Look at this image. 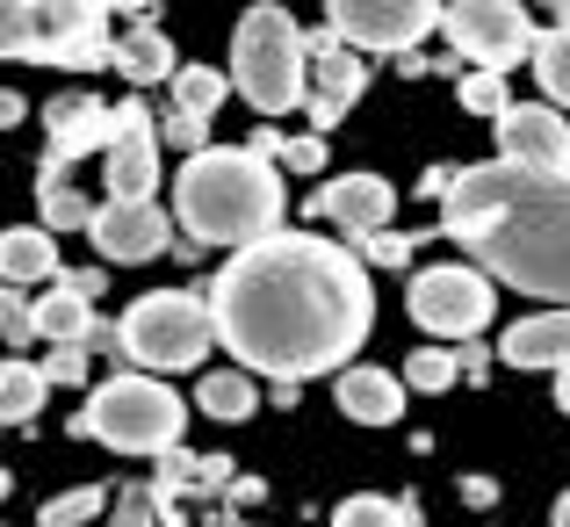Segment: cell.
<instances>
[{
	"label": "cell",
	"instance_id": "cell-1",
	"mask_svg": "<svg viewBox=\"0 0 570 527\" xmlns=\"http://www.w3.org/2000/svg\"><path fill=\"white\" fill-rule=\"evenodd\" d=\"M209 290L217 340L238 354L246 375L311 383V375H347L354 348L376 325L368 267L347 246L318 232H275L261 246L232 253Z\"/></svg>",
	"mask_w": 570,
	"mask_h": 527
},
{
	"label": "cell",
	"instance_id": "cell-2",
	"mask_svg": "<svg viewBox=\"0 0 570 527\" xmlns=\"http://www.w3.org/2000/svg\"><path fill=\"white\" fill-rule=\"evenodd\" d=\"M441 217L484 275L542 296L549 311H570V174H528L505 159L455 167Z\"/></svg>",
	"mask_w": 570,
	"mask_h": 527
},
{
	"label": "cell",
	"instance_id": "cell-3",
	"mask_svg": "<svg viewBox=\"0 0 570 527\" xmlns=\"http://www.w3.org/2000/svg\"><path fill=\"white\" fill-rule=\"evenodd\" d=\"M282 174L275 159H261L253 145H209L203 159H181L174 174V217H181L188 238L203 246H261V238L282 232Z\"/></svg>",
	"mask_w": 570,
	"mask_h": 527
},
{
	"label": "cell",
	"instance_id": "cell-4",
	"mask_svg": "<svg viewBox=\"0 0 570 527\" xmlns=\"http://www.w3.org/2000/svg\"><path fill=\"white\" fill-rule=\"evenodd\" d=\"M232 87L246 95V109L289 116L311 95V37L296 29L289 8H246L232 37Z\"/></svg>",
	"mask_w": 570,
	"mask_h": 527
},
{
	"label": "cell",
	"instance_id": "cell-5",
	"mask_svg": "<svg viewBox=\"0 0 570 527\" xmlns=\"http://www.w3.org/2000/svg\"><path fill=\"white\" fill-rule=\"evenodd\" d=\"M188 427V404L174 398L159 375H109L95 398L72 412V433L101 448H124V456H174Z\"/></svg>",
	"mask_w": 570,
	"mask_h": 527
},
{
	"label": "cell",
	"instance_id": "cell-6",
	"mask_svg": "<svg viewBox=\"0 0 570 527\" xmlns=\"http://www.w3.org/2000/svg\"><path fill=\"white\" fill-rule=\"evenodd\" d=\"M209 348H217V311H209V290H153L116 319V354H130L145 375H174L195 369Z\"/></svg>",
	"mask_w": 570,
	"mask_h": 527
},
{
	"label": "cell",
	"instance_id": "cell-7",
	"mask_svg": "<svg viewBox=\"0 0 570 527\" xmlns=\"http://www.w3.org/2000/svg\"><path fill=\"white\" fill-rule=\"evenodd\" d=\"M101 29H109V8H95V0H0V58H51V66H66Z\"/></svg>",
	"mask_w": 570,
	"mask_h": 527
},
{
	"label": "cell",
	"instance_id": "cell-8",
	"mask_svg": "<svg viewBox=\"0 0 570 527\" xmlns=\"http://www.w3.org/2000/svg\"><path fill=\"white\" fill-rule=\"evenodd\" d=\"M404 311L433 340H476L499 311V290H491L484 267H419L412 290H404Z\"/></svg>",
	"mask_w": 570,
	"mask_h": 527
},
{
	"label": "cell",
	"instance_id": "cell-9",
	"mask_svg": "<svg viewBox=\"0 0 570 527\" xmlns=\"http://www.w3.org/2000/svg\"><path fill=\"white\" fill-rule=\"evenodd\" d=\"M441 29L462 58H476V72H513L520 58L534 66V51H542V37H534L520 0H455Z\"/></svg>",
	"mask_w": 570,
	"mask_h": 527
},
{
	"label": "cell",
	"instance_id": "cell-10",
	"mask_svg": "<svg viewBox=\"0 0 570 527\" xmlns=\"http://www.w3.org/2000/svg\"><path fill=\"white\" fill-rule=\"evenodd\" d=\"M441 22H448V8H433V0H333L325 8V29L347 51H412Z\"/></svg>",
	"mask_w": 570,
	"mask_h": 527
},
{
	"label": "cell",
	"instance_id": "cell-11",
	"mask_svg": "<svg viewBox=\"0 0 570 527\" xmlns=\"http://www.w3.org/2000/svg\"><path fill=\"white\" fill-rule=\"evenodd\" d=\"M499 159L528 174H570V116L549 101H513L499 116Z\"/></svg>",
	"mask_w": 570,
	"mask_h": 527
},
{
	"label": "cell",
	"instance_id": "cell-12",
	"mask_svg": "<svg viewBox=\"0 0 570 527\" xmlns=\"http://www.w3.org/2000/svg\"><path fill=\"white\" fill-rule=\"evenodd\" d=\"M124 130L109 145V203H153L159 188V116L145 101H124Z\"/></svg>",
	"mask_w": 570,
	"mask_h": 527
},
{
	"label": "cell",
	"instance_id": "cell-13",
	"mask_svg": "<svg viewBox=\"0 0 570 527\" xmlns=\"http://www.w3.org/2000/svg\"><path fill=\"white\" fill-rule=\"evenodd\" d=\"M167 209L159 203H101V217H95V253L101 261H116V267H138V261H159L167 253Z\"/></svg>",
	"mask_w": 570,
	"mask_h": 527
},
{
	"label": "cell",
	"instance_id": "cell-14",
	"mask_svg": "<svg viewBox=\"0 0 570 527\" xmlns=\"http://www.w3.org/2000/svg\"><path fill=\"white\" fill-rule=\"evenodd\" d=\"M311 209H318V217H333L340 232H354V238H376V232H390L397 188H390L383 174H340V180H325V188L311 195Z\"/></svg>",
	"mask_w": 570,
	"mask_h": 527
},
{
	"label": "cell",
	"instance_id": "cell-15",
	"mask_svg": "<svg viewBox=\"0 0 570 527\" xmlns=\"http://www.w3.org/2000/svg\"><path fill=\"white\" fill-rule=\"evenodd\" d=\"M354 95H362V51H347L333 29H318L311 37V124L333 130L354 109Z\"/></svg>",
	"mask_w": 570,
	"mask_h": 527
},
{
	"label": "cell",
	"instance_id": "cell-16",
	"mask_svg": "<svg viewBox=\"0 0 570 527\" xmlns=\"http://www.w3.org/2000/svg\"><path fill=\"white\" fill-rule=\"evenodd\" d=\"M43 130H51V159H80V153H109L124 116L95 95H58L51 109H43Z\"/></svg>",
	"mask_w": 570,
	"mask_h": 527
},
{
	"label": "cell",
	"instance_id": "cell-17",
	"mask_svg": "<svg viewBox=\"0 0 570 527\" xmlns=\"http://www.w3.org/2000/svg\"><path fill=\"white\" fill-rule=\"evenodd\" d=\"M333 404L354 419V427H397L404 419V375L354 361L347 375H333Z\"/></svg>",
	"mask_w": 570,
	"mask_h": 527
},
{
	"label": "cell",
	"instance_id": "cell-18",
	"mask_svg": "<svg viewBox=\"0 0 570 527\" xmlns=\"http://www.w3.org/2000/svg\"><path fill=\"white\" fill-rule=\"evenodd\" d=\"M499 361H513V369H570V311H534V319L505 325L499 340Z\"/></svg>",
	"mask_w": 570,
	"mask_h": 527
},
{
	"label": "cell",
	"instance_id": "cell-19",
	"mask_svg": "<svg viewBox=\"0 0 570 527\" xmlns=\"http://www.w3.org/2000/svg\"><path fill=\"white\" fill-rule=\"evenodd\" d=\"M58 275V238L43 224H14L0 232V282L8 290H29V282H51Z\"/></svg>",
	"mask_w": 570,
	"mask_h": 527
},
{
	"label": "cell",
	"instance_id": "cell-20",
	"mask_svg": "<svg viewBox=\"0 0 570 527\" xmlns=\"http://www.w3.org/2000/svg\"><path fill=\"white\" fill-rule=\"evenodd\" d=\"M29 319H37V340H51V348H87V340L101 333V325H95V304H87V296H72L66 282H58V290H43L37 304H29Z\"/></svg>",
	"mask_w": 570,
	"mask_h": 527
},
{
	"label": "cell",
	"instance_id": "cell-21",
	"mask_svg": "<svg viewBox=\"0 0 570 527\" xmlns=\"http://www.w3.org/2000/svg\"><path fill=\"white\" fill-rule=\"evenodd\" d=\"M116 72H124L130 87H153V80H174V43L159 37V29H138V37H124L116 43Z\"/></svg>",
	"mask_w": 570,
	"mask_h": 527
},
{
	"label": "cell",
	"instance_id": "cell-22",
	"mask_svg": "<svg viewBox=\"0 0 570 527\" xmlns=\"http://www.w3.org/2000/svg\"><path fill=\"white\" fill-rule=\"evenodd\" d=\"M195 404H203L209 419H224V427H238V419H253V404H261V390H253L246 369H209L203 390H195Z\"/></svg>",
	"mask_w": 570,
	"mask_h": 527
},
{
	"label": "cell",
	"instance_id": "cell-23",
	"mask_svg": "<svg viewBox=\"0 0 570 527\" xmlns=\"http://www.w3.org/2000/svg\"><path fill=\"white\" fill-rule=\"evenodd\" d=\"M224 95H238V87H232V72H217V66H181L174 72V109L181 116H203L209 124V116L224 109Z\"/></svg>",
	"mask_w": 570,
	"mask_h": 527
},
{
	"label": "cell",
	"instance_id": "cell-24",
	"mask_svg": "<svg viewBox=\"0 0 570 527\" xmlns=\"http://www.w3.org/2000/svg\"><path fill=\"white\" fill-rule=\"evenodd\" d=\"M534 80H542L549 109H570V8L557 14V29H549L542 51H534Z\"/></svg>",
	"mask_w": 570,
	"mask_h": 527
},
{
	"label": "cell",
	"instance_id": "cell-25",
	"mask_svg": "<svg viewBox=\"0 0 570 527\" xmlns=\"http://www.w3.org/2000/svg\"><path fill=\"white\" fill-rule=\"evenodd\" d=\"M43 369L37 361H0V427H14V419H29L43 404Z\"/></svg>",
	"mask_w": 570,
	"mask_h": 527
},
{
	"label": "cell",
	"instance_id": "cell-26",
	"mask_svg": "<svg viewBox=\"0 0 570 527\" xmlns=\"http://www.w3.org/2000/svg\"><path fill=\"white\" fill-rule=\"evenodd\" d=\"M455 375H462L455 348H412V361H404V390H419V398H441Z\"/></svg>",
	"mask_w": 570,
	"mask_h": 527
},
{
	"label": "cell",
	"instance_id": "cell-27",
	"mask_svg": "<svg viewBox=\"0 0 570 527\" xmlns=\"http://www.w3.org/2000/svg\"><path fill=\"white\" fill-rule=\"evenodd\" d=\"M333 527H412V514L397 499H383V491H354V499H340Z\"/></svg>",
	"mask_w": 570,
	"mask_h": 527
},
{
	"label": "cell",
	"instance_id": "cell-28",
	"mask_svg": "<svg viewBox=\"0 0 570 527\" xmlns=\"http://www.w3.org/2000/svg\"><path fill=\"white\" fill-rule=\"evenodd\" d=\"M95 217H101V209L95 203H87V195L80 188H43V232H95Z\"/></svg>",
	"mask_w": 570,
	"mask_h": 527
},
{
	"label": "cell",
	"instance_id": "cell-29",
	"mask_svg": "<svg viewBox=\"0 0 570 527\" xmlns=\"http://www.w3.org/2000/svg\"><path fill=\"white\" fill-rule=\"evenodd\" d=\"M101 514H109V491L80 485V491H66V499L43 506V527H87V520H101Z\"/></svg>",
	"mask_w": 570,
	"mask_h": 527
},
{
	"label": "cell",
	"instance_id": "cell-30",
	"mask_svg": "<svg viewBox=\"0 0 570 527\" xmlns=\"http://www.w3.org/2000/svg\"><path fill=\"white\" fill-rule=\"evenodd\" d=\"M462 109L499 124V116L513 109V101H505V72H470V80H462Z\"/></svg>",
	"mask_w": 570,
	"mask_h": 527
},
{
	"label": "cell",
	"instance_id": "cell-31",
	"mask_svg": "<svg viewBox=\"0 0 570 527\" xmlns=\"http://www.w3.org/2000/svg\"><path fill=\"white\" fill-rule=\"evenodd\" d=\"M159 145H174V153L203 159V153H209V124H203V116H181V109H174L167 124H159Z\"/></svg>",
	"mask_w": 570,
	"mask_h": 527
},
{
	"label": "cell",
	"instance_id": "cell-32",
	"mask_svg": "<svg viewBox=\"0 0 570 527\" xmlns=\"http://www.w3.org/2000/svg\"><path fill=\"white\" fill-rule=\"evenodd\" d=\"M37 340V319H29V304L14 290H0V348H29Z\"/></svg>",
	"mask_w": 570,
	"mask_h": 527
},
{
	"label": "cell",
	"instance_id": "cell-33",
	"mask_svg": "<svg viewBox=\"0 0 570 527\" xmlns=\"http://www.w3.org/2000/svg\"><path fill=\"white\" fill-rule=\"evenodd\" d=\"M43 383H58V390L87 383V348H51L43 354Z\"/></svg>",
	"mask_w": 570,
	"mask_h": 527
},
{
	"label": "cell",
	"instance_id": "cell-34",
	"mask_svg": "<svg viewBox=\"0 0 570 527\" xmlns=\"http://www.w3.org/2000/svg\"><path fill=\"white\" fill-rule=\"evenodd\" d=\"M282 167L289 174H318L325 167V138H289L282 145Z\"/></svg>",
	"mask_w": 570,
	"mask_h": 527
},
{
	"label": "cell",
	"instance_id": "cell-35",
	"mask_svg": "<svg viewBox=\"0 0 570 527\" xmlns=\"http://www.w3.org/2000/svg\"><path fill=\"white\" fill-rule=\"evenodd\" d=\"M362 253H368L376 267H404V253H412V246H404L397 232H376V238H362Z\"/></svg>",
	"mask_w": 570,
	"mask_h": 527
},
{
	"label": "cell",
	"instance_id": "cell-36",
	"mask_svg": "<svg viewBox=\"0 0 570 527\" xmlns=\"http://www.w3.org/2000/svg\"><path fill=\"white\" fill-rule=\"evenodd\" d=\"M66 282L72 296H87V304H95V290H109V282H101V267H72V275H58Z\"/></svg>",
	"mask_w": 570,
	"mask_h": 527
},
{
	"label": "cell",
	"instance_id": "cell-37",
	"mask_svg": "<svg viewBox=\"0 0 570 527\" xmlns=\"http://www.w3.org/2000/svg\"><path fill=\"white\" fill-rule=\"evenodd\" d=\"M22 124V95H14V87H0V130H14Z\"/></svg>",
	"mask_w": 570,
	"mask_h": 527
},
{
	"label": "cell",
	"instance_id": "cell-38",
	"mask_svg": "<svg viewBox=\"0 0 570 527\" xmlns=\"http://www.w3.org/2000/svg\"><path fill=\"white\" fill-rule=\"evenodd\" d=\"M491 369V348H462V375H484Z\"/></svg>",
	"mask_w": 570,
	"mask_h": 527
},
{
	"label": "cell",
	"instance_id": "cell-39",
	"mask_svg": "<svg viewBox=\"0 0 570 527\" xmlns=\"http://www.w3.org/2000/svg\"><path fill=\"white\" fill-rule=\"evenodd\" d=\"M145 514H153V499H130V506H124V520H116V527H145Z\"/></svg>",
	"mask_w": 570,
	"mask_h": 527
},
{
	"label": "cell",
	"instance_id": "cell-40",
	"mask_svg": "<svg viewBox=\"0 0 570 527\" xmlns=\"http://www.w3.org/2000/svg\"><path fill=\"white\" fill-rule=\"evenodd\" d=\"M557 404H563V412H570V369L557 375Z\"/></svg>",
	"mask_w": 570,
	"mask_h": 527
},
{
	"label": "cell",
	"instance_id": "cell-41",
	"mask_svg": "<svg viewBox=\"0 0 570 527\" xmlns=\"http://www.w3.org/2000/svg\"><path fill=\"white\" fill-rule=\"evenodd\" d=\"M549 520H557V527H570V491H563V499H557V514H549Z\"/></svg>",
	"mask_w": 570,
	"mask_h": 527
},
{
	"label": "cell",
	"instance_id": "cell-42",
	"mask_svg": "<svg viewBox=\"0 0 570 527\" xmlns=\"http://www.w3.org/2000/svg\"><path fill=\"white\" fill-rule=\"evenodd\" d=\"M8 491H14V485H8V470H0V499H8Z\"/></svg>",
	"mask_w": 570,
	"mask_h": 527
}]
</instances>
